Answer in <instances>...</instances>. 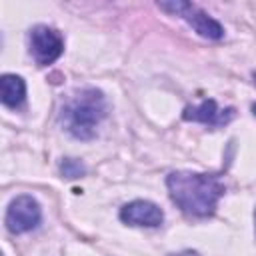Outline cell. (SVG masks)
I'll list each match as a JSON object with an SVG mask.
<instances>
[{
  "instance_id": "4",
  "label": "cell",
  "mask_w": 256,
  "mask_h": 256,
  "mask_svg": "<svg viewBox=\"0 0 256 256\" xmlns=\"http://www.w3.org/2000/svg\"><path fill=\"white\" fill-rule=\"evenodd\" d=\"M28 50L38 66H48L62 54L64 38L56 28L38 24L28 32Z\"/></svg>"
},
{
  "instance_id": "2",
  "label": "cell",
  "mask_w": 256,
  "mask_h": 256,
  "mask_svg": "<svg viewBox=\"0 0 256 256\" xmlns=\"http://www.w3.org/2000/svg\"><path fill=\"white\" fill-rule=\"evenodd\" d=\"M108 110L106 96L98 88H78L70 92L60 108V122L64 130L78 140H92L98 124Z\"/></svg>"
},
{
  "instance_id": "5",
  "label": "cell",
  "mask_w": 256,
  "mask_h": 256,
  "mask_svg": "<svg viewBox=\"0 0 256 256\" xmlns=\"http://www.w3.org/2000/svg\"><path fill=\"white\" fill-rule=\"evenodd\" d=\"M40 218H42L40 204L32 196L22 194V196H16L8 204V210H6V228L12 234H22V232H28V230L36 228L40 224Z\"/></svg>"
},
{
  "instance_id": "6",
  "label": "cell",
  "mask_w": 256,
  "mask_h": 256,
  "mask_svg": "<svg viewBox=\"0 0 256 256\" xmlns=\"http://www.w3.org/2000/svg\"><path fill=\"white\" fill-rule=\"evenodd\" d=\"M236 116V110L234 108H220L216 104V100L208 98L204 100L202 104L198 106H188L184 108V114L182 118L184 120H192V122H200V124H206L210 128H220V126H226L228 122H232Z\"/></svg>"
},
{
  "instance_id": "1",
  "label": "cell",
  "mask_w": 256,
  "mask_h": 256,
  "mask_svg": "<svg viewBox=\"0 0 256 256\" xmlns=\"http://www.w3.org/2000/svg\"><path fill=\"white\" fill-rule=\"evenodd\" d=\"M166 186L172 202L188 216L206 218L216 210L218 200L224 194V184L216 174L202 172H170Z\"/></svg>"
},
{
  "instance_id": "9",
  "label": "cell",
  "mask_w": 256,
  "mask_h": 256,
  "mask_svg": "<svg viewBox=\"0 0 256 256\" xmlns=\"http://www.w3.org/2000/svg\"><path fill=\"white\" fill-rule=\"evenodd\" d=\"M84 172H86L84 164L80 160H76V158H64L60 162V174L64 178H80Z\"/></svg>"
},
{
  "instance_id": "11",
  "label": "cell",
  "mask_w": 256,
  "mask_h": 256,
  "mask_svg": "<svg viewBox=\"0 0 256 256\" xmlns=\"http://www.w3.org/2000/svg\"><path fill=\"white\" fill-rule=\"evenodd\" d=\"M252 114H254V116H256V102H254V104H252Z\"/></svg>"
},
{
  "instance_id": "8",
  "label": "cell",
  "mask_w": 256,
  "mask_h": 256,
  "mask_svg": "<svg viewBox=\"0 0 256 256\" xmlns=\"http://www.w3.org/2000/svg\"><path fill=\"white\" fill-rule=\"evenodd\" d=\"M0 98L8 108H18L26 98V82L16 74H4L0 78Z\"/></svg>"
},
{
  "instance_id": "12",
  "label": "cell",
  "mask_w": 256,
  "mask_h": 256,
  "mask_svg": "<svg viewBox=\"0 0 256 256\" xmlns=\"http://www.w3.org/2000/svg\"><path fill=\"white\" fill-rule=\"evenodd\" d=\"M252 78H254V82H256V72H254V74H252Z\"/></svg>"
},
{
  "instance_id": "7",
  "label": "cell",
  "mask_w": 256,
  "mask_h": 256,
  "mask_svg": "<svg viewBox=\"0 0 256 256\" xmlns=\"http://www.w3.org/2000/svg\"><path fill=\"white\" fill-rule=\"evenodd\" d=\"M120 220L130 226H146L156 228L164 222V212L148 200H134L120 208Z\"/></svg>"
},
{
  "instance_id": "3",
  "label": "cell",
  "mask_w": 256,
  "mask_h": 256,
  "mask_svg": "<svg viewBox=\"0 0 256 256\" xmlns=\"http://www.w3.org/2000/svg\"><path fill=\"white\" fill-rule=\"evenodd\" d=\"M160 10H166L170 14H176L180 18H184L200 36L210 38V40H218L224 36V28L212 18L208 16L202 8H198L192 2H158Z\"/></svg>"
},
{
  "instance_id": "10",
  "label": "cell",
  "mask_w": 256,
  "mask_h": 256,
  "mask_svg": "<svg viewBox=\"0 0 256 256\" xmlns=\"http://www.w3.org/2000/svg\"><path fill=\"white\" fill-rule=\"evenodd\" d=\"M170 256H200L198 252H192V250H184V252H178V254H170Z\"/></svg>"
},
{
  "instance_id": "13",
  "label": "cell",
  "mask_w": 256,
  "mask_h": 256,
  "mask_svg": "<svg viewBox=\"0 0 256 256\" xmlns=\"http://www.w3.org/2000/svg\"><path fill=\"white\" fill-rule=\"evenodd\" d=\"M254 222H256V210H254Z\"/></svg>"
}]
</instances>
